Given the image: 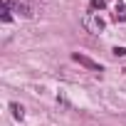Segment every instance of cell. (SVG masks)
<instances>
[{"mask_svg":"<svg viewBox=\"0 0 126 126\" xmlns=\"http://www.w3.org/2000/svg\"><path fill=\"white\" fill-rule=\"evenodd\" d=\"M3 3H5L13 13H17L20 17H32V8L25 3V0H3Z\"/></svg>","mask_w":126,"mask_h":126,"instance_id":"obj_3","label":"cell"},{"mask_svg":"<svg viewBox=\"0 0 126 126\" xmlns=\"http://www.w3.org/2000/svg\"><path fill=\"white\" fill-rule=\"evenodd\" d=\"M116 22H124L126 20V8H116V15H114Z\"/></svg>","mask_w":126,"mask_h":126,"instance_id":"obj_6","label":"cell"},{"mask_svg":"<svg viewBox=\"0 0 126 126\" xmlns=\"http://www.w3.org/2000/svg\"><path fill=\"white\" fill-rule=\"evenodd\" d=\"M114 54H116V57H126V47H116Z\"/></svg>","mask_w":126,"mask_h":126,"instance_id":"obj_8","label":"cell"},{"mask_svg":"<svg viewBox=\"0 0 126 126\" xmlns=\"http://www.w3.org/2000/svg\"><path fill=\"white\" fill-rule=\"evenodd\" d=\"M104 8H106V0H92V3H89V10H92V13L104 10Z\"/></svg>","mask_w":126,"mask_h":126,"instance_id":"obj_5","label":"cell"},{"mask_svg":"<svg viewBox=\"0 0 126 126\" xmlns=\"http://www.w3.org/2000/svg\"><path fill=\"white\" fill-rule=\"evenodd\" d=\"M82 27L89 32V35H99V32H104V27H106V22L99 17V13H84L82 15Z\"/></svg>","mask_w":126,"mask_h":126,"instance_id":"obj_1","label":"cell"},{"mask_svg":"<svg viewBox=\"0 0 126 126\" xmlns=\"http://www.w3.org/2000/svg\"><path fill=\"white\" fill-rule=\"evenodd\" d=\"M10 20H13V10L5 5V10H3V22H10Z\"/></svg>","mask_w":126,"mask_h":126,"instance_id":"obj_7","label":"cell"},{"mask_svg":"<svg viewBox=\"0 0 126 126\" xmlns=\"http://www.w3.org/2000/svg\"><path fill=\"white\" fill-rule=\"evenodd\" d=\"M10 111H13V116H15V119H20V121H22V116H25V109H22L17 101H13V104H10Z\"/></svg>","mask_w":126,"mask_h":126,"instance_id":"obj_4","label":"cell"},{"mask_svg":"<svg viewBox=\"0 0 126 126\" xmlns=\"http://www.w3.org/2000/svg\"><path fill=\"white\" fill-rule=\"evenodd\" d=\"M72 59L77 62V64H82L84 69H89V72H96V74H101V72H104V67L99 64V62L89 59V57H87V54H82V52H74V54H72Z\"/></svg>","mask_w":126,"mask_h":126,"instance_id":"obj_2","label":"cell"}]
</instances>
